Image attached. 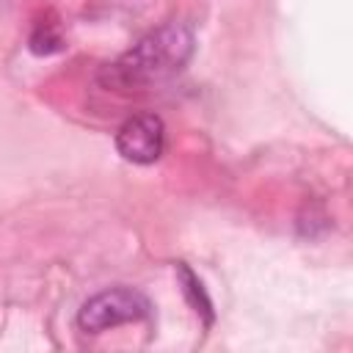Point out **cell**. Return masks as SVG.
I'll return each instance as SVG.
<instances>
[{
  "mask_svg": "<svg viewBox=\"0 0 353 353\" xmlns=\"http://www.w3.org/2000/svg\"><path fill=\"white\" fill-rule=\"evenodd\" d=\"M196 39L185 22H165L138 39L124 55L102 66L99 83L110 91H141L176 74L193 55Z\"/></svg>",
  "mask_w": 353,
  "mask_h": 353,
  "instance_id": "obj_1",
  "label": "cell"
},
{
  "mask_svg": "<svg viewBox=\"0 0 353 353\" xmlns=\"http://www.w3.org/2000/svg\"><path fill=\"white\" fill-rule=\"evenodd\" d=\"M152 303L143 292L132 287H113L91 295L80 312H77V325L85 334H102L108 328H116L121 323H135L149 317Z\"/></svg>",
  "mask_w": 353,
  "mask_h": 353,
  "instance_id": "obj_2",
  "label": "cell"
},
{
  "mask_svg": "<svg viewBox=\"0 0 353 353\" xmlns=\"http://www.w3.org/2000/svg\"><path fill=\"white\" fill-rule=\"evenodd\" d=\"M116 149L124 160L138 163V165H149V163L160 160V154L165 149L163 119L154 113H138V116L127 119L116 132Z\"/></svg>",
  "mask_w": 353,
  "mask_h": 353,
  "instance_id": "obj_3",
  "label": "cell"
},
{
  "mask_svg": "<svg viewBox=\"0 0 353 353\" xmlns=\"http://www.w3.org/2000/svg\"><path fill=\"white\" fill-rule=\"evenodd\" d=\"M179 279H182V292L188 295L190 306L196 309V314H204V323L210 325V323H212V303H210V298H207L201 281L193 276V270H190L185 262L179 265Z\"/></svg>",
  "mask_w": 353,
  "mask_h": 353,
  "instance_id": "obj_4",
  "label": "cell"
},
{
  "mask_svg": "<svg viewBox=\"0 0 353 353\" xmlns=\"http://www.w3.org/2000/svg\"><path fill=\"white\" fill-rule=\"evenodd\" d=\"M30 50H33L36 55L58 52V50H63V39H61V33H58L50 22H41V25H36V30H33V36H30Z\"/></svg>",
  "mask_w": 353,
  "mask_h": 353,
  "instance_id": "obj_5",
  "label": "cell"
}]
</instances>
